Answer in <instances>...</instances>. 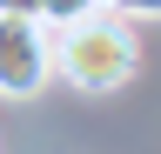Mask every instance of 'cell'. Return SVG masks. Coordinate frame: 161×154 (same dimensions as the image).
<instances>
[{
	"instance_id": "1",
	"label": "cell",
	"mask_w": 161,
	"mask_h": 154,
	"mask_svg": "<svg viewBox=\"0 0 161 154\" xmlns=\"http://www.w3.org/2000/svg\"><path fill=\"white\" fill-rule=\"evenodd\" d=\"M141 67V47H134V27L121 20V13L108 7H87L80 20L54 27V74L67 81L74 94H114L128 87Z\"/></svg>"
},
{
	"instance_id": "4",
	"label": "cell",
	"mask_w": 161,
	"mask_h": 154,
	"mask_svg": "<svg viewBox=\"0 0 161 154\" xmlns=\"http://www.w3.org/2000/svg\"><path fill=\"white\" fill-rule=\"evenodd\" d=\"M101 7H114L121 20H161V0H101Z\"/></svg>"
},
{
	"instance_id": "2",
	"label": "cell",
	"mask_w": 161,
	"mask_h": 154,
	"mask_svg": "<svg viewBox=\"0 0 161 154\" xmlns=\"http://www.w3.org/2000/svg\"><path fill=\"white\" fill-rule=\"evenodd\" d=\"M54 81V27L27 20V13H0V94L27 101Z\"/></svg>"
},
{
	"instance_id": "3",
	"label": "cell",
	"mask_w": 161,
	"mask_h": 154,
	"mask_svg": "<svg viewBox=\"0 0 161 154\" xmlns=\"http://www.w3.org/2000/svg\"><path fill=\"white\" fill-rule=\"evenodd\" d=\"M87 7H101V0H40V27H67V20H80Z\"/></svg>"
},
{
	"instance_id": "5",
	"label": "cell",
	"mask_w": 161,
	"mask_h": 154,
	"mask_svg": "<svg viewBox=\"0 0 161 154\" xmlns=\"http://www.w3.org/2000/svg\"><path fill=\"white\" fill-rule=\"evenodd\" d=\"M0 13H27V20H40V0H0Z\"/></svg>"
}]
</instances>
